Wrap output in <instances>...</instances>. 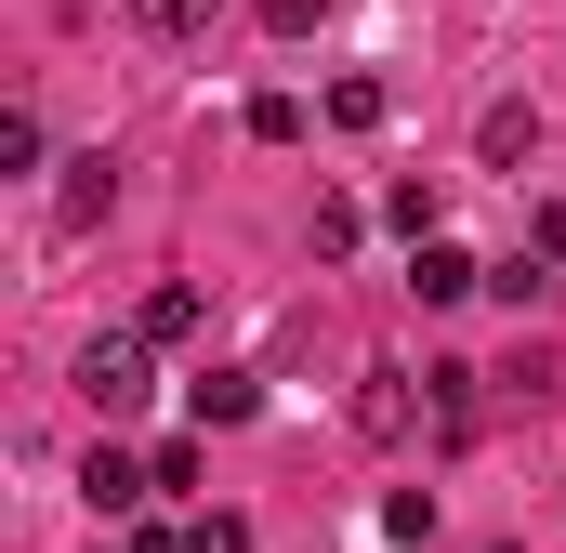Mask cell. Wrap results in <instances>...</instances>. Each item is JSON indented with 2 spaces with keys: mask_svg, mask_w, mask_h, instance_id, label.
Returning <instances> with one entry per match:
<instances>
[{
  "mask_svg": "<svg viewBox=\"0 0 566 553\" xmlns=\"http://www.w3.org/2000/svg\"><path fill=\"white\" fill-rule=\"evenodd\" d=\"M80 396H93V421H133L145 396H158V343H145V330H93V343H80Z\"/></svg>",
  "mask_w": 566,
  "mask_h": 553,
  "instance_id": "obj_1",
  "label": "cell"
},
{
  "mask_svg": "<svg viewBox=\"0 0 566 553\" xmlns=\"http://www.w3.org/2000/svg\"><path fill=\"white\" fill-rule=\"evenodd\" d=\"M80 501L119 528V514H145V501H158V461H133V448H93V461H80Z\"/></svg>",
  "mask_w": 566,
  "mask_h": 553,
  "instance_id": "obj_2",
  "label": "cell"
},
{
  "mask_svg": "<svg viewBox=\"0 0 566 553\" xmlns=\"http://www.w3.org/2000/svg\"><path fill=\"white\" fill-rule=\"evenodd\" d=\"M422 396H434V383H409V369H369V383H356V435H369V448H396V435L422 421Z\"/></svg>",
  "mask_w": 566,
  "mask_h": 553,
  "instance_id": "obj_3",
  "label": "cell"
},
{
  "mask_svg": "<svg viewBox=\"0 0 566 553\" xmlns=\"http://www.w3.org/2000/svg\"><path fill=\"white\" fill-rule=\"evenodd\" d=\"M409 290H422V303H461V290H488V264H474L461 238H409Z\"/></svg>",
  "mask_w": 566,
  "mask_h": 553,
  "instance_id": "obj_4",
  "label": "cell"
},
{
  "mask_svg": "<svg viewBox=\"0 0 566 553\" xmlns=\"http://www.w3.org/2000/svg\"><path fill=\"white\" fill-rule=\"evenodd\" d=\"M119 211V158H66V185H53V225L80 238V225H106Z\"/></svg>",
  "mask_w": 566,
  "mask_h": 553,
  "instance_id": "obj_5",
  "label": "cell"
},
{
  "mask_svg": "<svg viewBox=\"0 0 566 553\" xmlns=\"http://www.w3.org/2000/svg\"><path fill=\"white\" fill-rule=\"evenodd\" d=\"M185 409H198V435H238V421L264 409V383H251V369H198V383H185Z\"/></svg>",
  "mask_w": 566,
  "mask_h": 553,
  "instance_id": "obj_6",
  "label": "cell"
},
{
  "mask_svg": "<svg viewBox=\"0 0 566 553\" xmlns=\"http://www.w3.org/2000/svg\"><path fill=\"white\" fill-rule=\"evenodd\" d=\"M474 158H488V171H514V158H541V106H514V93H501V106L474 119Z\"/></svg>",
  "mask_w": 566,
  "mask_h": 553,
  "instance_id": "obj_7",
  "label": "cell"
},
{
  "mask_svg": "<svg viewBox=\"0 0 566 553\" xmlns=\"http://www.w3.org/2000/svg\"><path fill=\"white\" fill-rule=\"evenodd\" d=\"M145 343H185V330H198V276H158V290H145V316H133Z\"/></svg>",
  "mask_w": 566,
  "mask_h": 553,
  "instance_id": "obj_8",
  "label": "cell"
},
{
  "mask_svg": "<svg viewBox=\"0 0 566 553\" xmlns=\"http://www.w3.org/2000/svg\"><path fill=\"white\" fill-rule=\"evenodd\" d=\"M382 119H396L382 80H329V133H382Z\"/></svg>",
  "mask_w": 566,
  "mask_h": 553,
  "instance_id": "obj_9",
  "label": "cell"
},
{
  "mask_svg": "<svg viewBox=\"0 0 566 553\" xmlns=\"http://www.w3.org/2000/svg\"><path fill=\"white\" fill-rule=\"evenodd\" d=\"M211 13H224V0H133L145 40H211Z\"/></svg>",
  "mask_w": 566,
  "mask_h": 553,
  "instance_id": "obj_10",
  "label": "cell"
},
{
  "mask_svg": "<svg viewBox=\"0 0 566 553\" xmlns=\"http://www.w3.org/2000/svg\"><path fill=\"white\" fill-rule=\"evenodd\" d=\"M434 211H448V198H434L422 171H396V185H382V225H396V238H434Z\"/></svg>",
  "mask_w": 566,
  "mask_h": 553,
  "instance_id": "obj_11",
  "label": "cell"
},
{
  "mask_svg": "<svg viewBox=\"0 0 566 553\" xmlns=\"http://www.w3.org/2000/svg\"><path fill=\"white\" fill-rule=\"evenodd\" d=\"M145 461H158V501H185V488H198V474H211V448H198V435H158V448H145Z\"/></svg>",
  "mask_w": 566,
  "mask_h": 553,
  "instance_id": "obj_12",
  "label": "cell"
},
{
  "mask_svg": "<svg viewBox=\"0 0 566 553\" xmlns=\"http://www.w3.org/2000/svg\"><path fill=\"white\" fill-rule=\"evenodd\" d=\"M382 541H396V553L434 541V488H396V501H382Z\"/></svg>",
  "mask_w": 566,
  "mask_h": 553,
  "instance_id": "obj_13",
  "label": "cell"
},
{
  "mask_svg": "<svg viewBox=\"0 0 566 553\" xmlns=\"http://www.w3.org/2000/svg\"><path fill=\"white\" fill-rule=\"evenodd\" d=\"M501 383H514V396H541V409H554V396H566V356H554V343H527V356H514V369H501Z\"/></svg>",
  "mask_w": 566,
  "mask_h": 553,
  "instance_id": "obj_14",
  "label": "cell"
},
{
  "mask_svg": "<svg viewBox=\"0 0 566 553\" xmlns=\"http://www.w3.org/2000/svg\"><path fill=\"white\" fill-rule=\"evenodd\" d=\"M488 290H501V303H514V316H527V303H541V290H554V264H541V251H514V264H488Z\"/></svg>",
  "mask_w": 566,
  "mask_h": 553,
  "instance_id": "obj_15",
  "label": "cell"
},
{
  "mask_svg": "<svg viewBox=\"0 0 566 553\" xmlns=\"http://www.w3.org/2000/svg\"><path fill=\"white\" fill-rule=\"evenodd\" d=\"M251 145H303V93H251Z\"/></svg>",
  "mask_w": 566,
  "mask_h": 553,
  "instance_id": "obj_16",
  "label": "cell"
},
{
  "mask_svg": "<svg viewBox=\"0 0 566 553\" xmlns=\"http://www.w3.org/2000/svg\"><path fill=\"white\" fill-rule=\"evenodd\" d=\"M303 238H316V264H343V251H356V198H316V225H303Z\"/></svg>",
  "mask_w": 566,
  "mask_h": 553,
  "instance_id": "obj_17",
  "label": "cell"
},
{
  "mask_svg": "<svg viewBox=\"0 0 566 553\" xmlns=\"http://www.w3.org/2000/svg\"><path fill=\"white\" fill-rule=\"evenodd\" d=\"M0 171H40V106H0Z\"/></svg>",
  "mask_w": 566,
  "mask_h": 553,
  "instance_id": "obj_18",
  "label": "cell"
},
{
  "mask_svg": "<svg viewBox=\"0 0 566 553\" xmlns=\"http://www.w3.org/2000/svg\"><path fill=\"white\" fill-rule=\"evenodd\" d=\"M198 553H251V514H224V501H211V514H198Z\"/></svg>",
  "mask_w": 566,
  "mask_h": 553,
  "instance_id": "obj_19",
  "label": "cell"
},
{
  "mask_svg": "<svg viewBox=\"0 0 566 553\" xmlns=\"http://www.w3.org/2000/svg\"><path fill=\"white\" fill-rule=\"evenodd\" d=\"M527 251H541V264H566V198H541V211H527Z\"/></svg>",
  "mask_w": 566,
  "mask_h": 553,
  "instance_id": "obj_20",
  "label": "cell"
},
{
  "mask_svg": "<svg viewBox=\"0 0 566 553\" xmlns=\"http://www.w3.org/2000/svg\"><path fill=\"white\" fill-rule=\"evenodd\" d=\"M264 27H277V40H303V27H329V0H264Z\"/></svg>",
  "mask_w": 566,
  "mask_h": 553,
  "instance_id": "obj_21",
  "label": "cell"
},
{
  "mask_svg": "<svg viewBox=\"0 0 566 553\" xmlns=\"http://www.w3.org/2000/svg\"><path fill=\"white\" fill-rule=\"evenodd\" d=\"M133 553H198V528H133Z\"/></svg>",
  "mask_w": 566,
  "mask_h": 553,
  "instance_id": "obj_22",
  "label": "cell"
}]
</instances>
